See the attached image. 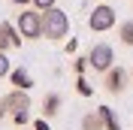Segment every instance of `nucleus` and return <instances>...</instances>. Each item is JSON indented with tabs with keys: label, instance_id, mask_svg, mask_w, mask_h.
<instances>
[{
	"label": "nucleus",
	"instance_id": "f257e3e1",
	"mask_svg": "<svg viewBox=\"0 0 133 130\" xmlns=\"http://www.w3.org/2000/svg\"><path fill=\"white\" fill-rule=\"evenodd\" d=\"M66 33H70V15L64 9H58V3L42 9V36L45 40H64Z\"/></svg>",
	"mask_w": 133,
	"mask_h": 130
},
{
	"label": "nucleus",
	"instance_id": "f03ea898",
	"mask_svg": "<svg viewBox=\"0 0 133 130\" xmlns=\"http://www.w3.org/2000/svg\"><path fill=\"white\" fill-rule=\"evenodd\" d=\"M15 27H18V33H21L24 40H42V12L36 6L18 12V24Z\"/></svg>",
	"mask_w": 133,
	"mask_h": 130
},
{
	"label": "nucleus",
	"instance_id": "7ed1b4c3",
	"mask_svg": "<svg viewBox=\"0 0 133 130\" xmlns=\"http://www.w3.org/2000/svg\"><path fill=\"white\" fill-rule=\"evenodd\" d=\"M88 27H91L94 33H103V30H109V27H115V9L106 6V3L94 6V12L88 15Z\"/></svg>",
	"mask_w": 133,
	"mask_h": 130
},
{
	"label": "nucleus",
	"instance_id": "20e7f679",
	"mask_svg": "<svg viewBox=\"0 0 133 130\" xmlns=\"http://www.w3.org/2000/svg\"><path fill=\"white\" fill-rule=\"evenodd\" d=\"M112 61H115V55H112V46H106V42H97L88 55V67H94L97 73H106L112 67Z\"/></svg>",
	"mask_w": 133,
	"mask_h": 130
},
{
	"label": "nucleus",
	"instance_id": "39448f33",
	"mask_svg": "<svg viewBox=\"0 0 133 130\" xmlns=\"http://www.w3.org/2000/svg\"><path fill=\"white\" fill-rule=\"evenodd\" d=\"M3 103H6V112H30V97H27V91L24 88H12L3 97Z\"/></svg>",
	"mask_w": 133,
	"mask_h": 130
},
{
	"label": "nucleus",
	"instance_id": "423d86ee",
	"mask_svg": "<svg viewBox=\"0 0 133 130\" xmlns=\"http://www.w3.org/2000/svg\"><path fill=\"white\" fill-rule=\"evenodd\" d=\"M127 70L121 67H109L106 70V94H124L127 91Z\"/></svg>",
	"mask_w": 133,
	"mask_h": 130
},
{
	"label": "nucleus",
	"instance_id": "0eeeda50",
	"mask_svg": "<svg viewBox=\"0 0 133 130\" xmlns=\"http://www.w3.org/2000/svg\"><path fill=\"white\" fill-rule=\"evenodd\" d=\"M21 33H18V27H12L9 21H0V51H9V49H18L21 46Z\"/></svg>",
	"mask_w": 133,
	"mask_h": 130
},
{
	"label": "nucleus",
	"instance_id": "6e6552de",
	"mask_svg": "<svg viewBox=\"0 0 133 130\" xmlns=\"http://www.w3.org/2000/svg\"><path fill=\"white\" fill-rule=\"evenodd\" d=\"M9 79H12V85H15V88H33V76L27 73L24 67H18V70H9Z\"/></svg>",
	"mask_w": 133,
	"mask_h": 130
},
{
	"label": "nucleus",
	"instance_id": "1a4fd4ad",
	"mask_svg": "<svg viewBox=\"0 0 133 130\" xmlns=\"http://www.w3.org/2000/svg\"><path fill=\"white\" fill-rule=\"evenodd\" d=\"M58 112H61V94H45V100H42V115H45V118H55Z\"/></svg>",
	"mask_w": 133,
	"mask_h": 130
},
{
	"label": "nucleus",
	"instance_id": "9d476101",
	"mask_svg": "<svg viewBox=\"0 0 133 130\" xmlns=\"http://www.w3.org/2000/svg\"><path fill=\"white\" fill-rule=\"evenodd\" d=\"M97 112H100V118H103V124H106V130H121V121H118V115L112 112L109 106H100Z\"/></svg>",
	"mask_w": 133,
	"mask_h": 130
},
{
	"label": "nucleus",
	"instance_id": "9b49d317",
	"mask_svg": "<svg viewBox=\"0 0 133 130\" xmlns=\"http://www.w3.org/2000/svg\"><path fill=\"white\" fill-rule=\"evenodd\" d=\"M82 130H106L100 112H88V115H85V118H82Z\"/></svg>",
	"mask_w": 133,
	"mask_h": 130
},
{
	"label": "nucleus",
	"instance_id": "f8f14e48",
	"mask_svg": "<svg viewBox=\"0 0 133 130\" xmlns=\"http://www.w3.org/2000/svg\"><path fill=\"white\" fill-rule=\"evenodd\" d=\"M118 36H121L124 46H133V21H124V24L118 27Z\"/></svg>",
	"mask_w": 133,
	"mask_h": 130
},
{
	"label": "nucleus",
	"instance_id": "ddd939ff",
	"mask_svg": "<svg viewBox=\"0 0 133 130\" xmlns=\"http://www.w3.org/2000/svg\"><path fill=\"white\" fill-rule=\"evenodd\" d=\"M76 91H79V94H82V97H91V85H88V82H85L82 76H79V79H76Z\"/></svg>",
	"mask_w": 133,
	"mask_h": 130
},
{
	"label": "nucleus",
	"instance_id": "4468645a",
	"mask_svg": "<svg viewBox=\"0 0 133 130\" xmlns=\"http://www.w3.org/2000/svg\"><path fill=\"white\" fill-rule=\"evenodd\" d=\"M9 70H12V67H9L6 51H0V79H3V76H9Z\"/></svg>",
	"mask_w": 133,
	"mask_h": 130
},
{
	"label": "nucleus",
	"instance_id": "2eb2a0df",
	"mask_svg": "<svg viewBox=\"0 0 133 130\" xmlns=\"http://www.w3.org/2000/svg\"><path fill=\"white\" fill-rule=\"evenodd\" d=\"M30 3H33V6H36V9H39V12H42V9H49V6H55L58 0H30Z\"/></svg>",
	"mask_w": 133,
	"mask_h": 130
},
{
	"label": "nucleus",
	"instance_id": "dca6fc26",
	"mask_svg": "<svg viewBox=\"0 0 133 130\" xmlns=\"http://www.w3.org/2000/svg\"><path fill=\"white\" fill-rule=\"evenodd\" d=\"M12 121H15L18 127H24L27 124V112H12Z\"/></svg>",
	"mask_w": 133,
	"mask_h": 130
},
{
	"label": "nucleus",
	"instance_id": "f3484780",
	"mask_svg": "<svg viewBox=\"0 0 133 130\" xmlns=\"http://www.w3.org/2000/svg\"><path fill=\"white\" fill-rule=\"evenodd\" d=\"M85 70H88V57H79V61H76V73L82 76Z\"/></svg>",
	"mask_w": 133,
	"mask_h": 130
},
{
	"label": "nucleus",
	"instance_id": "a211bd4d",
	"mask_svg": "<svg viewBox=\"0 0 133 130\" xmlns=\"http://www.w3.org/2000/svg\"><path fill=\"white\" fill-rule=\"evenodd\" d=\"M33 130H51V127H49V118H42V121H36V124H33Z\"/></svg>",
	"mask_w": 133,
	"mask_h": 130
},
{
	"label": "nucleus",
	"instance_id": "6ab92c4d",
	"mask_svg": "<svg viewBox=\"0 0 133 130\" xmlns=\"http://www.w3.org/2000/svg\"><path fill=\"white\" fill-rule=\"evenodd\" d=\"M0 118H6V103H3V97H0Z\"/></svg>",
	"mask_w": 133,
	"mask_h": 130
},
{
	"label": "nucleus",
	"instance_id": "aec40b11",
	"mask_svg": "<svg viewBox=\"0 0 133 130\" xmlns=\"http://www.w3.org/2000/svg\"><path fill=\"white\" fill-rule=\"evenodd\" d=\"M15 6H30V0H12Z\"/></svg>",
	"mask_w": 133,
	"mask_h": 130
},
{
	"label": "nucleus",
	"instance_id": "412c9836",
	"mask_svg": "<svg viewBox=\"0 0 133 130\" xmlns=\"http://www.w3.org/2000/svg\"><path fill=\"white\" fill-rule=\"evenodd\" d=\"M130 79H133V70H130Z\"/></svg>",
	"mask_w": 133,
	"mask_h": 130
}]
</instances>
